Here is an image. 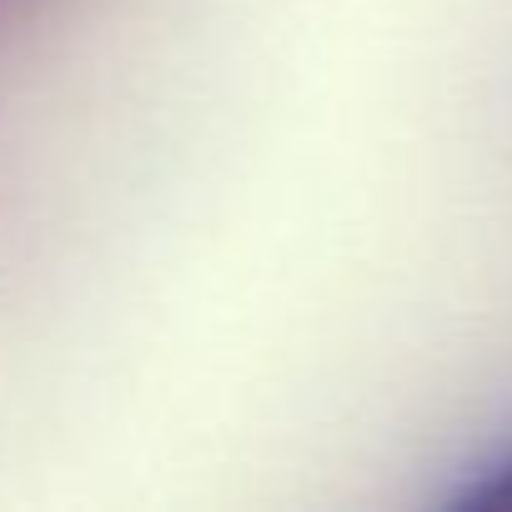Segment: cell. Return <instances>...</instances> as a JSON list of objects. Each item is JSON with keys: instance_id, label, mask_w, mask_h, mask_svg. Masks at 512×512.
I'll return each mask as SVG.
<instances>
[{"instance_id": "cell-1", "label": "cell", "mask_w": 512, "mask_h": 512, "mask_svg": "<svg viewBox=\"0 0 512 512\" xmlns=\"http://www.w3.org/2000/svg\"><path fill=\"white\" fill-rule=\"evenodd\" d=\"M452 507H462V512H512V452L487 462L467 487H457Z\"/></svg>"}]
</instances>
